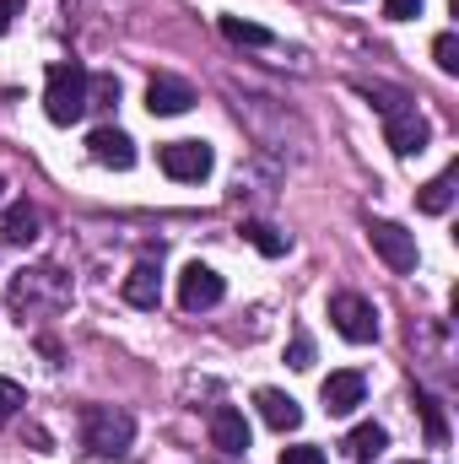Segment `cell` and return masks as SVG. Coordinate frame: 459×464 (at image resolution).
Returning a JSON list of instances; mask_svg holds the SVG:
<instances>
[{
  "label": "cell",
  "instance_id": "6da1fadb",
  "mask_svg": "<svg viewBox=\"0 0 459 464\" xmlns=\"http://www.w3.org/2000/svg\"><path fill=\"white\" fill-rule=\"evenodd\" d=\"M87 82H93V71L82 60H54L49 65V76H44V114H49V124H76L87 114Z\"/></svg>",
  "mask_w": 459,
  "mask_h": 464
},
{
  "label": "cell",
  "instance_id": "7a4b0ae2",
  "mask_svg": "<svg viewBox=\"0 0 459 464\" xmlns=\"http://www.w3.org/2000/svg\"><path fill=\"white\" fill-rule=\"evenodd\" d=\"M82 443L98 459H124L130 443H135V421L124 411H114V405H87L82 411Z\"/></svg>",
  "mask_w": 459,
  "mask_h": 464
},
{
  "label": "cell",
  "instance_id": "3957f363",
  "mask_svg": "<svg viewBox=\"0 0 459 464\" xmlns=\"http://www.w3.org/2000/svg\"><path fill=\"white\" fill-rule=\"evenodd\" d=\"M157 162H162L168 179H179V184H200V179H211L217 151H211L206 140H168V146L157 151Z\"/></svg>",
  "mask_w": 459,
  "mask_h": 464
},
{
  "label": "cell",
  "instance_id": "277c9868",
  "mask_svg": "<svg viewBox=\"0 0 459 464\" xmlns=\"http://www.w3.org/2000/svg\"><path fill=\"white\" fill-rule=\"evenodd\" d=\"M330 324L341 330L351 346H367V341L378 335V314H373V303L356 297V292H336V297H330Z\"/></svg>",
  "mask_w": 459,
  "mask_h": 464
},
{
  "label": "cell",
  "instance_id": "5b68a950",
  "mask_svg": "<svg viewBox=\"0 0 459 464\" xmlns=\"http://www.w3.org/2000/svg\"><path fill=\"white\" fill-rule=\"evenodd\" d=\"M427 140H433V124L416 109H389L384 114V146L395 157H416V151H427Z\"/></svg>",
  "mask_w": 459,
  "mask_h": 464
},
{
  "label": "cell",
  "instance_id": "8992f818",
  "mask_svg": "<svg viewBox=\"0 0 459 464\" xmlns=\"http://www.w3.org/2000/svg\"><path fill=\"white\" fill-rule=\"evenodd\" d=\"M228 297V281L211 270V265H190L184 276H179V303L190 308V314H200V308H217Z\"/></svg>",
  "mask_w": 459,
  "mask_h": 464
},
{
  "label": "cell",
  "instance_id": "52a82bcc",
  "mask_svg": "<svg viewBox=\"0 0 459 464\" xmlns=\"http://www.w3.org/2000/svg\"><path fill=\"white\" fill-rule=\"evenodd\" d=\"M367 237H373V248L389 270H416V237L400 222H367Z\"/></svg>",
  "mask_w": 459,
  "mask_h": 464
},
{
  "label": "cell",
  "instance_id": "ba28073f",
  "mask_svg": "<svg viewBox=\"0 0 459 464\" xmlns=\"http://www.w3.org/2000/svg\"><path fill=\"white\" fill-rule=\"evenodd\" d=\"M362 394H367V378H362L356 367L330 372V378H325V389H319V400H325V411H330V416H351V411L362 405Z\"/></svg>",
  "mask_w": 459,
  "mask_h": 464
},
{
  "label": "cell",
  "instance_id": "9c48e42d",
  "mask_svg": "<svg viewBox=\"0 0 459 464\" xmlns=\"http://www.w3.org/2000/svg\"><path fill=\"white\" fill-rule=\"evenodd\" d=\"M87 151H93L103 168H114V173L135 168V140H130L124 130H114V124H98V130L87 135Z\"/></svg>",
  "mask_w": 459,
  "mask_h": 464
},
{
  "label": "cell",
  "instance_id": "30bf717a",
  "mask_svg": "<svg viewBox=\"0 0 459 464\" xmlns=\"http://www.w3.org/2000/svg\"><path fill=\"white\" fill-rule=\"evenodd\" d=\"M124 303L130 308H157L162 303V270L151 259H141L130 276H124Z\"/></svg>",
  "mask_w": 459,
  "mask_h": 464
},
{
  "label": "cell",
  "instance_id": "8fae6325",
  "mask_svg": "<svg viewBox=\"0 0 459 464\" xmlns=\"http://www.w3.org/2000/svg\"><path fill=\"white\" fill-rule=\"evenodd\" d=\"M211 443H217L222 454H243V449H249V421H243V411H232V405H217V411H211Z\"/></svg>",
  "mask_w": 459,
  "mask_h": 464
},
{
  "label": "cell",
  "instance_id": "7c38bea8",
  "mask_svg": "<svg viewBox=\"0 0 459 464\" xmlns=\"http://www.w3.org/2000/svg\"><path fill=\"white\" fill-rule=\"evenodd\" d=\"M254 405H259L265 427H276V432H298V421H303L298 400H292V394H281V389H259V394H254Z\"/></svg>",
  "mask_w": 459,
  "mask_h": 464
},
{
  "label": "cell",
  "instance_id": "4fadbf2b",
  "mask_svg": "<svg viewBox=\"0 0 459 464\" xmlns=\"http://www.w3.org/2000/svg\"><path fill=\"white\" fill-rule=\"evenodd\" d=\"M190 103H195V92H190L184 82H168V76H157V82L146 87V109H151V114H162V119L190 114Z\"/></svg>",
  "mask_w": 459,
  "mask_h": 464
},
{
  "label": "cell",
  "instance_id": "5bb4252c",
  "mask_svg": "<svg viewBox=\"0 0 459 464\" xmlns=\"http://www.w3.org/2000/svg\"><path fill=\"white\" fill-rule=\"evenodd\" d=\"M384 443H389V432L378 427V421H362V427H351V438H346V454L356 464H373L384 454Z\"/></svg>",
  "mask_w": 459,
  "mask_h": 464
},
{
  "label": "cell",
  "instance_id": "9a60e30c",
  "mask_svg": "<svg viewBox=\"0 0 459 464\" xmlns=\"http://www.w3.org/2000/svg\"><path fill=\"white\" fill-rule=\"evenodd\" d=\"M217 27H222V38H228V44H249V49H270V44H276V33H270V27L243 22V16H217Z\"/></svg>",
  "mask_w": 459,
  "mask_h": 464
},
{
  "label": "cell",
  "instance_id": "2e32d148",
  "mask_svg": "<svg viewBox=\"0 0 459 464\" xmlns=\"http://www.w3.org/2000/svg\"><path fill=\"white\" fill-rule=\"evenodd\" d=\"M44 227V217H38V206H27V200H16L11 211H5V243H33Z\"/></svg>",
  "mask_w": 459,
  "mask_h": 464
},
{
  "label": "cell",
  "instance_id": "e0dca14e",
  "mask_svg": "<svg viewBox=\"0 0 459 464\" xmlns=\"http://www.w3.org/2000/svg\"><path fill=\"white\" fill-rule=\"evenodd\" d=\"M416 206H422L427 217H444V211L454 206V168H444L433 184H422V200H416Z\"/></svg>",
  "mask_w": 459,
  "mask_h": 464
},
{
  "label": "cell",
  "instance_id": "ac0fdd59",
  "mask_svg": "<svg viewBox=\"0 0 459 464\" xmlns=\"http://www.w3.org/2000/svg\"><path fill=\"white\" fill-rule=\"evenodd\" d=\"M416 411L427 421V443H449V421H444V411H438V400L427 389H416Z\"/></svg>",
  "mask_w": 459,
  "mask_h": 464
},
{
  "label": "cell",
  "instance_id": "d6986e66",
  "mask_svg": "<svg viewBox=\"0 0 459 464\" xmlns=\"http://www.w3.org/2000/svg\"><path fill=\"white\" fill-rule=\"evenodd\" d=\"M243 232H249V243H254L259 254H270V259H281V254H287V237H281L276 227H265V222H249Z\"/></svg>",
  "mask_w": 459,
  "mask_h": 464
},
{
  "label": "cell",
  "instance_id": "ffe728a7",
  "mask_svg": "<svg viewBox=\"0 0 459 464\" xmlns=\"http://www.w3.org/2000/svg\"><path fill=\"white\" fill-rule=\"evenodd\" d=\"M119 103V76H93L87 82V109H109Z\"/></svg>",
  "mask_w": 459,
  "mask_h": 464
},
{
  "label": "cell",
  "instance_id": "44dd1931",
  "mask_svg": "<svg viewBox=\"0 0 459 464\" xmlns=\"http://www.w3.org/2000/svg\"><path fill=\"white\" fill-rule=\"evenodd\" d=\"M433 60H438V71H444V76H454V71H459V38H454V33H438Z\"/></svg>",
  "mask_w": 459,
  "mask_h": 464
},
{
  "label": "cell",
  "instance_id": "7402d4cb",
  "mask_svg": "<svg viewBox=\"0 0 459 464\" xmlns=\"http://www.w3.org/2000/svg\"><path fill=\"white\" fill-rule=\"evenodd\" d=\"M27 405V394H22V383H11V378H0V421H11L16 411Z\"/></svg>",
  "mask_w": 459,
  "mask_h": 464
},
{
  "label": "cell",
  "instance_id": "603a6c76",
  "mask_svg": "<svg viewBox=\"0 0 459 464\" xmlns=\"http://www.w3.org/2000/svg\"><path fill=\"white\" fill-rule=\"evenodd\" d=\"M281 464H325V449H314V443H298V449H281Z\"/></svg>",
  "mask_w": 459,
  "mask_h": 464
},
{
  "label": "cell",
  "instance_id": "cb8c5ba5",
  "mask_svg": "<svg viewBox=\"0 0 459 464\" xmlns=\"http://www.w3.org/2000/svg\"><path fill=\"white\" fill-rule=\"evenodd\" d=\"M287 362H292V367H314V341H308L303 330L292 335V351H287Z\"/></svg>",
  "mask_w": 459,
  "mask_h": 464
},
{
  "label": "cell",
  "instance_id": "d4e9b609",
  "mask_svg": "<svg viewBox=\"0 0 459 464\" xmlns=\"http://www.w3.org/2000/svg\"><path fill=\"white\" fill-rule=\"evenodd\" d=\"M384 16L389 22H411V16H422V0H384Z\"/></svg>",
  "mask_w": 459,
  "mask_h": 464
},
{
  "label": "cell",
  "instance_id": "484cf974",
  "mask_svg": "<svg viewBox=\"0 0 459 464\" xmlns=\"http://www.w3.org/2000/svg\"><path fill=\"white\" fill-rule=\"evenodd\" d=\"M11 16H16V0H0V33L11 27Z\"/></svg>",
  "mask_w": 459,
  "mask_h": 464
},
{
  "label": "cell",
  "instance_id": "4316f807",
  "mask_svg": "<svg viewBox=\"0 0 459 464\" xmlns=\"http://www.w3.org/2000/svg\"><path fill=\"white\" fill-rule=\"evenodd\" d=\"M0 200H5V179H0Z\"/></svg>",
  "mask_w": 459,
  "mask_h": 464
}]
</instances>
